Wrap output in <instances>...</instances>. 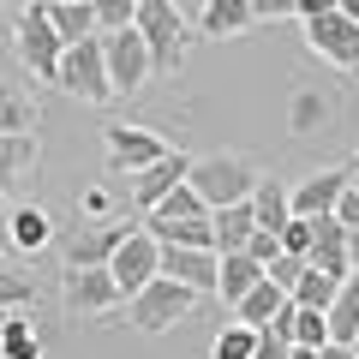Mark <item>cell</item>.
Segmentation results:
<instances>
[{
	"label": "cell",
	"instance_id": "2e32d148",
	"mask_svg": "<svg viewBox=\"0 0 359 359\" xmlns=\"http://www.w3.org/2000/svg\"><path fill=\"white\" fill-rule=\"evenodd\" d=\"M252 25H257V18H252V0H204V13H198V30L216 36V42L245 36Z\"/></svg>",
	"mask_w": 359,
	"mask_h": 359
},
{
	"label": "cell",
	"instance_id": "9a60e30c",
	"mask_svg": "<svg viewBox=\"0 0 359 359\" xmlns=\"http://www.w3.org/2000/svg\"><path fill=\"white\" fill-rule=\"evenodd\" d=\"M311 222H318V233H311L306 264L311 269H330V276H353V264H347V228L335 216H311Z\"/></svg>",
	"mask_w": 359,
	"mask_h": 359
},
{
	"label": "cell",
	"instance_id": "cb8c5ba5",
	"mask_svg": "<svg viewBox=\"0 0 359 359\" xmlns=\"http://www.w3.org/2000/svg\"><path fill=\"white\" fill-rule=\"evenodd\" d=\"M48 18H54V30H60V42L102 36V25H96V6H90V0H48Z\"/></svg>",
	"mask_w": 359,
	"mask_h": 359
},
{
	"label": "cell",
	"instance_id": "d6a6232c",
	"mask_svg": "<svg viewBox=\"0 0 359 359\" xmlns=\"http://www.w3.org/2000/svg\"><path fill=\"white\" fill-rule=\"evenodd\" d=\"M90 6H96V25L102 30H126L138 18V0H90Z\"/></svg>",
	"mask_w": 359,
	"mask_h": 359
},
{
	"label": "cell",
	"instance_id": "7c38bea8",
	"mask_svg": "<svg viewBox=\"0 0 359 359\" xmlns=\"http://www.w3.org/2000/svg\"><path fill=\"white\" fill-rule=\"evenodd\" d=\"M216 269H222V252H204V245H162V276H174V282L192 287V294H216Z\"/></svg>",
	"mask_w": 359,
	"mask_h": 359
},
{
	"label": "cell",
	"instance_id": "277c9868",
	"mask_svg": "<svg viewBox=\"0 0 359 359\" xmlns=\"http://www.w3.org/2000/svg\"><path fill=\"white\" fill-rule=\"evenodd\" d=\"M60 90L84 108H108L114 102V78H108V54L102 36H84V42H66V60H60Z\"/></svg>",
	"mask_w": 359,
	"mask_h": 359
},
{
	"label": "cell",
	"instance_id": "7a4b0ae2",
	"mask_svg": "<svg viewBox=\"0 0 359 359\" xmlns=\"http://www.w3.org/2000/svg\"><path fill=\"white\" fill-rule=\"evenodd\" d=\"M18 60L36 84H60V60H66V42L48 18V0H25V13H18Z\"/></svg>",
	"mask_w": 359,
	"mask_h": 359
},
{
	"label": "cell",
	"instance_id": "7bdbcfd3",
	"mask_svg": "<svg viewBox=\"0 0 359 359\" xmlns=\"http://www.w3.org/2000/svg\"><path fill=\"white\" fill-rule=\"evenodd\" d=\"M341 18H347V25H359V0H341Z\"/></svg>",
	"mask_w": 359,
	"mask_h": 359
},
{
	"label": "cell",
	"instance_id": "44dd1931",
	"mask_svg": "<svg viewBox=\"0 0 359 359\" xmlns=\"http://www.w3.org/2000/svg\"><path fill=\"white\" fill-rule=\"evenodd\" d=\"M210 228H216V252H245V240H252V228H257L252 198H245V204H222V210H210Z\"/></svg>",
	"mask_w": 359,
	"mask_h": 359
},
{
	"label": "cell",
	"instance_id": "1f68e13d",
	"mask_svg": "<svg viewBox=\"0 0 359 359\" xmlns=\"http://www.w3.org/2000/svg\"><path fill=\"white\" fill-rule=\"evenodd\" d=\"M264 276H269L276 287H282V294H294V287H299V276H306V257H294V252H276V257L264 264Z\"/></svg>",
	"mask_w": 359,
	"mask_h": 359
},
{
	"label": "cell",
	"instance_id": "e0dca14e",
	"mask_svg": "<svg viewBox=\"0 0 359 359\" xmlns=\"http://www.w3.org/2000/svg\"><path fill=\"white\" fill-rule=\"evenodd\" d=\"M6 233H13V252L36 257L42 245H54V216L42 204H18L13 216H6Z\"/></svg>",
	"mask_w": 359,
	"mask_h": 359
},
{
	"label": "cell",
	"instance_id": "30bf717a",
	"mask_svg": "<svg viewBox=\"0 0 359 359\" xmlns=\"http://www.w3.org/2000/svg\"><path fill=\"white\" fill-rule=\"evenodd\" d=\"M126 233H132L126 222H108V216H102V222H84V228L60 245V264H66V269H108V257L120 252Z\"/></svg>",
	"mask_w": 359,
	"mask_h": 359
},
{
	"label": "cell",
	"instance_id": "bcb514c9",
	"mask_svg": "<svg viewBox=\"0 0 359 359\" xmlns=\"http://www.w3.org/2000/svg\"><path fill=\"white\" fill-rule=\"evenodd\" d=\"M347 174H353V186H359V156H353V162H347Z\"/></svg>",
	"mask_w": 359,
	"mask_h": 359
},
{
	"label": "cell",
	"instance_id": "f35d334b",
	"mask_svg": "<svg viewBox=\"0 0 359 359\" xmlns=\"http://www.w3.org/2000/svg\"><path fill=\"white\" fill-rule=\"evenodd\" d=\"M78 204H84V216H90V222H102V216H108V192H102V186H90Z\"/></svg>",
	"mask_w": 359,
	"mask_h": 359
},
{
	"label": "cell",
	"instance_id": "8fae6325",
	"mask_svg": "<svg viewBox=\"0 0 359 359\" xmlns=\"http://www.w3.org/2000/svg\"><path fill=\"white\" fill-rule=\"evenodd\" d=\"M306 48L318 54V60L341 66V72H359V25H347L341 13L306 18Z\"/></svg>",
	"mask_w": 359,
	"mask_h": 359
},
{
	"label": "cell",
	"instance_id": "836d02e7",
	"mask_svg": "<svg viewBox=\"0 0 359 359\" xmlns=\"http://www.w3.org/2000/svg\"><path fill=\"white\" fill-rule=\"evenodd\" d=\"M311 233H318V222H311V216H294V222L282 228V252L306 257V252H311Z\"/></svg>",
	"mask_w": 359,
	"mask_h": 359
},
{
	"label": "cell",
	"instance_id": "f6af8a7d",
	"mask_svg": "<svg viewBox=\"0 0 359 359\" xmlns=\"http://www.w3.org/2000/svg\"><path fill=\"white\" fill-rule=\"evenodd\" d=\"M287 359H318V347H287Z\"/></svg>",
	"mask_w": 359,
	"mask_h": 359
},
{
	"label": "cell",
	"instance_id": "83f0119b",
	"mask_svg": "<svg viewBox=\"0 0 359 359\" xmlns=\"http://www.w3.org/2000/svg\"><path fill=\"white\" fill-rule=\"evenodd\" d=\"M323 120H330V102H323L318 90H299L294 108H287V132L294 138H311V132H323Z\"/></svg>",
	"mask_w": 359,
	"mask_h": 359
},
{
	"label": "cell",
	"instance_id": "b9f144b4",
	"mask_svg": "<svg viewBox=\"0 0 359 359\" xmlns=\"http://www.w3.org/2000/svg\"><path fill=\"white\" fill-rule=\"evenodd\" d=\"M347 264L359 269V228H347Z\"/></svg>",
	"mask_w": 359,
	"mask_h": 359
},
{
	"label": "cell",
	"instance_id": "6da1fadb",
	"mask_svg": "<svg viewBox=\"0 0 359 359\" xmlns=\"http://www.w3.org/2000/svg\"><path fill=\"white\" fill-rule=\"evenodd\" d=\"M132 30L144 36V48H150V66H156V72H180V60H186V42H192L180 0H138V18H132Z\"/></svg>",
	"mask_w": 359,
	"mask_h": 359
},
{
	"label": "cell",
	"instance_id": "ba28073f",
	"mask_svg": "<svg viewBox=\"0 0 359 359\" xmlns=\"http://www.w3.org/2000/svg\"><path fill=\"white\" fill-rule=\"evenodd\" d=\"M102 54H108V78H114V96H132V90H144L156 78L150 66V48H144L138 30H102Z\"/></svg>",
	"mask_w": 359,
	"mask_h": 359
},
{
	"label": "cell",
	"instance_id": "603a6c76",
	"mask_svg": "<svg viewBox=\"0 0 359 359\" xmlns=\"http://www.w3.org/2000/svg\"><path fill=\"white\" fill-rule=\"evenodd\" d=\"M323 318H330V341H347V347H353V335H359V269L335 287V299H330Z\"/></svg>",
	"mask_w": 359,
	"mask_h": 359
},
{
	"label": "cell",
	"instance_id": "f1b7e54d",
	"mask_svg": "<svg viewBox=\"0 0 359 359\" xmlns=\"http://www.w3.org/2000/svg\"><path fill=\"white\" fill-rule=\"evenodd\" d=\"M36 306V276L18 264H0V311H25Z\"/></svg>",
	"mask_w": 359,
	"mask_h": 359
},
{
	"label": "cell",
	"instance_id": "d6986e66",
	"mask_svg": "<svg viewBox=\"0 0 359 359\" xmlns=\"http://www.w3.org/2000/svg\"><path fill=\"white\" fill-rule=\"evenodd\" d=\"M264 282V264H257L252 252H222V269H216V294L228 299V306H240L252 287Z\"/></svg>",
	"mask_w": 359,
	"mask_h": 359
},
{
	"label": "cell",
	"instance_id": "d4e9b609",
	"mask_svg": "<svg viewBox=\"0 0 359 359\" xmlns=\"http://www.w3.org/2000/svg\"><path fill=\"white\" fill-rule=\"evenodd\" d=\"M192 216H210V204L192 192V180H180V186H174L156 210H144V228H162V222H192Z\"/></svg>",
	"mask_w": 359,
	"mask_h": 359
},
{
	"label": "cell",
	"instance_id": "5b68a950",
	"mask_svg": "<svg viewBox=\"0 0 359 359\" xmlns=\"http://www.w3.org/2000/svg\"><path fill=\"white\" fill-rule=\"evenodd\" d=\"M198 299H204V294L180 287L174 276H156L150 287H138V294L126 299V318H132V330H144V335H162V330H174L180 318H192V311H198Z\"/></svg>",
	"mask_w": 359,
	"mask_h": 359
},
{
	"label": "cell",
	"instance_id": "4316f807",
	"mask_svg": "<svg viewBox=\"0 0 359 359\" xmlns=\"http://www.w3.org/2000/svg\"><path fill=\"white\" fill-rule=\"evenodd\" d=\"M341 282H347V276H330V269H311L306 264V276H299V287L287 299H294V306H311V311H330V299H335Z\"/></svg>",
	"mask_w": 359,
	"mask_h": 359
},
{
	"label": "cell",
	"instance_id": "7dc6e473",
	"mask_svg": "<svg viewBox=\"0 0 359 359\" xmlns=\"http://www.w3.org/2000/svg\"><path fill=\"white\" fill-rule=\"evenodd\" d=\"M353 353H359V335H353Z\"/></svg>",
	"mask_w": 359,
	"mask_h": 359
},
{
	"label": "cell",
	"instance_id": "74e56055",
	"mask_svg": "<svg viewBox=\"0 0 359 359\" xmlns=\"http://www.w3.org/2000/svg\"><path fill=\"white\" fill-rule=\"evenodd\" d=\"M335 222H341V228H359V186H347V192H341V204H335Z\"/></svg>",
	"mask_w": 359,
	"mask_h": 359
},
{
	"label": "cell",
	"instance_id": "8992f818",
	"mask_svg": "<svg viewBox=\"0 0 359 359\" xmlns=\"http://www.w3.org/2000/svg\"><path fill=\"white\" fill-rule=\"evenodd\" d=\"M108 276H114L120 299H132L138 287H150L156 276H162V240H156L150 228H132L126 240H120V252L108 257Z\"/></svg>",
	"mask_w": 359,
	"mask_h": 359
},
{
	"label": "cell",
	"instance_id": "3957f363",
	"mask_svg": "<svg viewBox=\"0 0 359 359\" xmlns=\"http://www.w3.org/2000/svg\"><path fill=\"white\" fill-rule=\"evenodd\" d=\"M192 192L204 198L210 210H222V204H245L252 198V186H257V168L245 162V156H233V150H210V156H192Z\"/></svg>",
	"mask_w": 359,
	"mask_h": 359
},
{
	"label": "cell",
	"instance_id": "5bb4252c",
	"mask_svg": "<svg viewBox=\"0 0 359 359\" xmlns=\"http://www.w3.org/2000/svg\"><path fill=\"white\" fill-rule=\"evenodd\" d=\"M186 174H192V156H186V150H168L162 162H150V168L132 174V204H138V210H156Z\"/></svg>",
	"mask_w": 359,
	"mask_h": 359
},
{
	"label": "cell",
	"instance_id": "7402d4cb",
	"mask_svg": "<svg viewBox=\"0 0 359 359\" xmlns=\"http://www.w3.org/2000/svg\"><path fill=\"white\" fill-rule=\"evenodd\" d=\"M0 359H42L36 318H25V311H0Z\"/></svg>",
	"mask_w": 359,
	"mask_h": 359
},
{
	"label": "cell",
	"instance_id": "ab89813d",
	"mask_svg": "<svg viewBox=\"0 0 359 359\" xmlns=\"http://www.w3.org/2000/svg\"><path fill=\"white\" fill-rule=\"evenodd\" d=\"M330 13H341V0H299L294 18H330Z\"/></svg>",
	"mask_w": 359,
	"mask_h": 359
},
{
	"label": "cell",
	"instance_id": "4fadbf2b",
	"mask_svg": "<svg viewBox=\"0 0 359 359\" xmlns=\"http://www.w3.org/2000/svg\"><path fill=\"white\" fill-rule=\"evenodd\" d=\"M347 186H353L347 168H318V174L294 180V186H287V192H294V216H335V204H341Z\"/></svg>",
	"mask_w": 359,
	"mask_h": 359
},
{
	"label": "cell",
	"instance_id": "484cf974",
	"mask_svg": "<svg viewBox=\"0 0 359 359\" xmlns=\"http://www.w3.org/2000/svg\"><path fill=\"white\" fill-rule=\"evenodd\" d=\"M282 299H287V294H282V287H276V282L264 276V282H257L252 294H245L240 306H233V318H240V323H252V330H264V323L276 318V311H282Z\"/></svg>",
	"mask_w": 359,
	"mask_h": 359
},
{
	"label": "cell",
	"instance_id": "d590c367",
	"mask_svg": "<svg viewBox=\"0 0 359 359\" xmlns=\"http://www.w3.org/2000/svg\"><path fill=\"white\" fill-rule=\"evenodd\" d=\"M299 0H252V18L257 25H269V18H294Z\"/></svg>",
	"mask_w": 359,
	"mask_h": 359
},
{
	"label": "cell",
	"instance_id": "8d00e7d4",
	"mask_svg": "<svg viewBox=\"0 0 359 359\" xmlns=\"http://www.w3.org/2000/svg\"><path fill=\"white\" fill-rule=\"evenodd\" d=\"M287 347H294V341H282L276 330H257V347H252V359H287Z\"/></svg>",
	"mask_w": 359,
	"mask_h": 359
},
{
	"label": "cell",
	"instance_id": "ac0fdd59",
	"mask_svg": "<svg viewBox=\"0 0 359 359\" xmlns=\"http://www.w3.org/2000/svg\"><path fill=\"white\" fill-rule=\"evenodd\" d=\"M252 216H257V228H269V233H282L287 222H294V192H287L282 180H269V174H257V186H252Z\"/></svg>",
	"mask_w": 359,
	"mask_h": 359
},
{
	"label": "cell",
	"instance_id": "4dcf8cb0",
	"mask_svg": "<svg viewBox=\"0 0 359 359\" xmlns=\"http://www.w3.org/2000/svg\"><path fill=\"white\" fill-rule=\"evenodd\" d=\"M252 347H257V330H252V323H228V330L210 341V359H252Z\"/></svg>",
	"mask_w": 359,
	"mask_h": 359
},
{
	"label": "cell",
	"instance_id": "9c48e42d",
	"mask_svg": "<svg viewBox=\"0 0 359 359\" xmlns=\"http://www.w3.org/2000/svg\"><path fill=\"white\" fill-rule=\"evenodd\" d=\"M102 144H108V174H138L168 156L156 126H102Z\"/></svg>",
	"mask_w": 359,
	"mask_h": 359
},
{
	"label": "cell",
	"instance_id": "ee69618b",
	"mask_svg": "<svg viewBox=\"0 0 359 359\" xmlns=\"http://www.w3.org/2000/svg\"><path fill=\"white\" fill-rule=\"evenodd\" d=\"M6 216H13V210H0V252H6V245H13V233H6Z\"/></svg>",
	"mask_w": 359,
	"mask_h": 359
},
{
	"label": "cell",
	"instance_id": "f546056e",
	"mask_svg": "<svg viewBox=\"0 0 359 359\" xmlns=\"http://www.w3.org/2000/svg\"><path fill=\"white\" fill-rule=\"evenodd\" d=\"M0 132H36V102L13 84H0Z\"/></svg>",
	"mask_w": 359,
	"mask_h": 359
},
{
	"label": "cell",
	"instance_id": "60d3db41",
	"mask_svg": "<svg viewBox=\"0 0 359 359\" xmlns=\"http://www.w3.org/2000/svg\"><path fill=\"white\" fill-rule=\"evenodd\" d=\"M318 359H359V353H353L347 341H323V347H318Z\"/></svg>",
	"mask_w": 359,
	"mask_h": 359
},
{
	"label": "cell",
	"instance_id": "ffe728a7",
	"mask_svg": "<svg viewBox=\"0 0 359 359\" xmlns=\"http://www.w3.org/2000/svg\"><path fill=\"white\" fill-rule=\"evenodd\" d=\"M36 162H42V138L36 132H0V192H6L18 174H30Z\"/></svg>",
	"mask_w": 359,
	"mask_h": 359
},
{
	"label": "cell",
	"instance_id": "52a82bcc",
	"mask_svg": "<svg viewBox=\"0 0 359 359\" xmlns=\"http://www.w3.org/2000/svg\"><path fill=\"white\" fill-rule=\"evenodd\" d=\"M120 306V287L108 269H66L60 276V311L66 318H108V311Z\"/></svg>",
	"mask_w": 359,
	"mask_h": 359
},
{
	"label": "cell",
	"instance_id": "e575fe53",
	"mask_svg": "<svg viewBox=\"0 0 359 359\" xmlns=\"http://www.w3.org/2000/svg\"><path fill=\"white\" fill-rule=\"evenodd\" d=\"M245 252H252L257 264H269V257L282 252V233H269V228H252V240H245Z\"/></svg>",
	"mask_w": 359,
	"mask_h": 359
}]
</instances>
